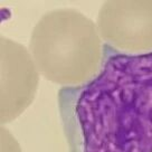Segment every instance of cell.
<instances>
[{"mask_svg":"<svg viewBox=\"0 0 152 152\" xmlns=\"http://www.w3.org/2000/svg\"><path fill=\"white\" fill-rule=\"evenodd\" d=\"M57 103L68 152H152V52L104 44L99 73Z\"/></svg>","mask_w":152,"mask_h":152,"instance_id":"6da1fadb","label":"cell"},{"mask_svg":"<svg viewBox=\"0 0 152 152\" xmlns=\"http://www.w3.org/2000/svg\"><path fill=\"white\" fill-rule=\"evenodd\" d=\"M29 50L38 72L63 87L90 81L103 58L97 26L75 9L44 15L33 29Z\"/></svg>","mask_w":152,"mask_h":152,"instance_id":"7a4b0ae2","label":"cell"},{"mask_svg":"<svg viewBox=\"0 0 152 152\" xmlns=\"http://www.w3.org/2000/svg\"><path fill=\"white\" fill-rule=\"evenodd\" d=\"M101 38L128 54L152 52V1H107L97 18Z\"/></svg>","mask_w":152,"mask_h":152,"instance_id":"3957f363","label":"cell"},{"mask_svg":"<svg viewBox=\"0 0 152 152\" xmlns=\"http://www.w3.org/2000/svg\"><path fill=\"white\" fill-rule=\"evenodd\" d=\"M38 69L21 45L1 37V122H10L33 102Z\"/></svg>","mask_w":152,"mask_h":152,"instance_id":"277c9868","label":"cell"}]
</instances>
